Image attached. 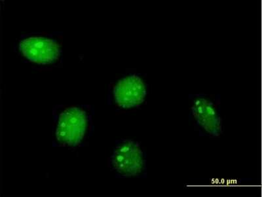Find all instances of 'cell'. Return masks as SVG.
Returning a JSON list of instances; mask_svg holds the SVG:
<instances>
[{
  "label": "cell",
  "mask_w": 262,
  "mask_h": 197,
  "mask_svg": "<svg viewBox=\"0 0 262 197\" xmlns=\"http://www.w3.org/2000/svg\"><path fill=\"white\" fill-rule=\"evenodd\" d=\"M52 114L54 147L75 150L88 144L95 128L93 105H55Z\"/></svg>",
  "instance_id": "1"
},
{
  "label": "cell",
  "mask_w": 262,
  "mask_h": 197,
  "mask_svg": "<svg viewBox=\"0 0 262 197\" xmlns=\"http://www.w3.org/2000/svg\"><path fill=\"white\" fill-rule=\"evenodd\" d=\"M149 93V84L146 76L130 70L110 83L107 102L116 112L136 111L146 104Z\"/></svg>",
  "instance_id": "3"
},
{
  "label": "cell",
  "mask_w": 262,
  "mask_h": 197,
  "mask_svg": "<svg viewBox=\"0 0 262 197\" xmlns=\"http://www.w3.org/2000/svg\"><path fill=\"white\" fill-rule=\"evenodd\" d=\"M21 60L37 70L58 68L63 62L62 32H32L23 34L14 43Z\"/></svg>",
  "instance_id": "2"
},
{
  "label": "cell",
  "mask_w": 262,
  "mask_h": 197,
  "mask_svg": "<svg viewBox=\"0 0 262 197\" xmlns=\"http://www.w3.org/2000/svg\"><path fill=\"white\" fill-rule=\"evenodd\" d=\"M107 166L117 178H146L147 155L138 141L121 138L115 142Z\"/></svg>",
  "instance_id": "5"
},
{
  "label": "cell",
  "mask_w": 262,
  "mask_h": 197,
  "mask_svg": "<svg viewBox=\"0 0 262 197\" xmlns=\"http://www.w3.org/2000/svg\"><path fill=\"white\" fill-rule=\"evenodd\" d=\"M189 100V119L199 135L212 139L221 138L224 133L221 96L191 94Z\"/></svg>",
  "instance_id": "4"
}]
</instances>
